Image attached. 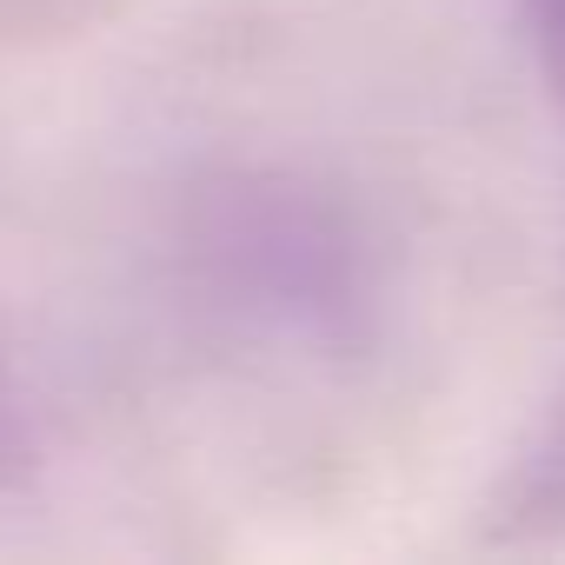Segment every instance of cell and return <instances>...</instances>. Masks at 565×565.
<instances>
[{"mask_svg":"<svg viewBox=\"0 0 565 565\" xmlns=\"http://www.w3.org/2000/svg\"><path fill=\"white\" fill-rule=\"evenodd\" d=\"M173 294L220 333L353 360L386 327V253L366 213L300 167H213L167 213Z\"/></svg>","mask_w":565,"mask_h":565,"instance_id":"obj_1","label":"cell"},{"mask_svg":"<svg viewBox=\"0 0 565 565\" xmlns=\"http://www.w3.org/2000/svg\"><path fill=\"white\" fill-rule=\"evenodd\" d=\"M486 532L505 545L565 539V393L539 419V433L512 452L499 492L486 499Z\"/></svg>","mask_w":565,"mask_h":565,"instance_id":"obj_2","label":"cell"},{"mask_svg":"<svg viewBox=\"0 0 565 565\" xmlns=\"http://www.w3.org/2000/svg\"><path fill=\"white\" fill-rule=\"evenodd\" d=\"M28 466H34V406H28L8 340H0V499L28 479Z\"/></svg>","mask_w":565,"mask_h":565,"instance_id":"obj_3","label":"cell"},{"mask_svg":"<svg viewBox=\"0 0 565 565\" xmlns=\"http://www.w3.org/2000/svg\"><path fill=\"white\" fill-rule=\"evenodd\" d=\"M525 28H532V54L552 81V94L565 100V0H525Z\"/></svg>","mask_w":565,"mask_h":565,"instance_id":"obj_4","label":"cell"}]
</instances>
